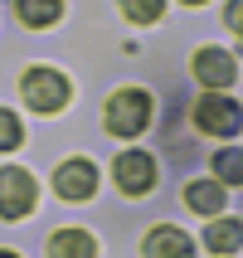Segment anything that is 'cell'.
<instances>
[{"mask_svg":"<svg viewBox=\"0 0 243 258\" xmlns=\"http://www.w3.org/2000/svg\"><path fill=\"white\" fill-rule=\"evenodd\" d=\"M204 248H214V253L229 258L233 248H243V219H214L209 229H204Z\"/></svg>","mask_w":243,"mask_h":258,"instance_id":"11","label":"cell"},{"mask_svg":"<svg viewBox=\"0 0 243 258\" xmlns=\"http://www.w3.org/2000/svg\"><path fill=\"white\" fill-rule=\"evenodd\" d=\"M34 195H39V185L29 171H15V166L0 171V219H25L34 210Z\"/></svg>","mask_w":243,"mask_h":258,"instance_id":"4","label":"cell"},{"mask_svg":"<svg viewBox=\"0 0 243 258\" xmlns=\"http://www.w3.org/2000/svg\"><path fill=\"white\" fill-rule=\"evenodd\" d=\"M117 5H122V15L136 20V25H151V20L166 15V0H117Z\"/></svg>","mask_w":243,"mask_h":258,"instance_id":"13","label":"cell"},{"mask_svg":"<svg viewBox=\"0 0 243 258\" xmlns=\"http://www.w3.org/2000/svg\"><path fill=\"white\" fill-rule=\"evenodd\" d=\"M195 127H200L204 137H233V132L243 127V107L233 98H224V93H204V98L195 102Z\"/></svg>","mask_w":243,"mask_h":258,"instance_id":"3","label":"cell"},{"mask_svg":"<svg viewBox=\"0 0 243 258\" xmlns=\"http://www.w3.org/2000/svg\"><path fill=\"white\" fill-rule=\"evenodd\" d=\"M214 171L224 185H243V151H219L214 156Z\"/></svg>","mask_w":243,"mask_h":258,"instance_id":"14","label":"cell"},{"mask_svg":"<svg viewBox=\"0 0 243 258\" xmlns=\"http://www.w3.org/2000/svg\"><path fill=\"white\" fill-rule=\"evenodd\" d=\"M54 190H58V200H88V195L98 190V171H93V161L68 156L54 171Z\"/></svg>","mask_w":243,"mask_h":258,"instance_id":"5","label":"cell"},{"mask_svg":"<svg viewBox=\"0 0 243 258\" xmlns=\"http://www.w3.org/2000/svg\"><path fill=\"white\" fill-rule=\"evenodd\" d=\"M224 20H229V29L243 39V0H229V10H224Z\"/></svg>","mask_w":243,"mask_h":258,"instance_id":"16","label":"cell"},{"mask_svg":"<svg viewBox=\"0 0 243 258\" xmlns=\"http://www.w3.org/2000/svg\"><path fill=\"white\" fill-rule=\"evenodd\" d=\"M117 185H122V195H146L156 185V161L146 151H122L117 156Z\"/></svg>","mask_w":243,"mask_h":258,"instance_id":"6","label":"cell"},{"mask_svg":"<svg viewBox=\"0 0 243 258\" xmlns=\"http://www.w3.org/2000/svg\"><path fill=\"white\" fill-rule=\"evenodd\" d=\"M20 93H25V102L34 112H63L68 107V78L54 69H29L20 78Z\"/></svg>","mask_w":243,"mask_h":258,"instance_id":"2","label":"cell"},{"mask_svg":"<svg viewBox=\"0 0 243 258\" xmlns=\"http://www.w3.org/2000/svg\"><path fill=\"white\" fill-rule=\"evenodd\" d=\"M0 258H15V253H5V248H0Z\"/></svg>","mask_w":243,"mask_h":258,"instance_id":"18","label":"cell"},{"mask_svg":"<svg viewBox=\"0 0 243 258\" xmlns=\"http://www.w3.org/2000/svg\"><path fill=\"white\" fill-rule=\"evenodd\" d=\"M185 5H204V0H185Z\"/></svg>","mask_w":243,"mask_h":258,"instance_id":"17","label":"cell"},{"mask_svg":"<svg viewBox=\"0 0 243 258\" xmlns=\"http://www.w3.org/2000/svg\"><path fill=\"white\" fill-rule=\"evenodd\" d=\"M102 122H107V132L112 137H141L146 122H151V98H146L141 88H122V93H112L107 98V112H102Z\"/></svg>","mask_w":243,"mask_h":258,"instance_id":"1","label":"cell"},{"mask_svg":"<svg viewBox=\"0 0 243 258\" xmlns=\"http://www.w3.org/2000/svg\"><path fill=\"white\" fill-rule=\"evenodd\" d=\"M141 253L146 258H195V244H190L185 229H175V224H156V229L146 234Z\"/></svg>","mask_w":243,"mask_h":258,"instance_id":"8","label":"cell"},{"mask_svg":"<svg viewBox=\"0 0 243 258\" xmlns=\"http://www.w3.org/2000/svg\"><path fill=\"white\" fill-rule=\"evenodd\" d=\"M195 78L219 93V88H229L233 78H238V63H233L229 49H200V54H195Z\"/></svg>","mask_w":243,"mask_h":258,"instance_id":"7","label":"cell"},{"mask_svg":"<svg viewBox=\"0 0 243 258\" xmlns=\"http://www.w3.org/2000/svg\"><path fill=\"white\" fill-rule=\"evenodd\" d=\"M58 15H63V0H20V20H25L29 29L54 25Z\"/></svg>","mask_w":243,"mask_h":258,"instance_id":"12","label":"cell"},{"mask_svg":"<svg viewBox=\"0 0 243 258\" xmlns=\"http://www.w3.org/2000/svg\"><path fill=\"white\" fill-rule=\"evenodd\" d=\"M49 258H98V244L83 229H58L49 239Z\"/></svg>","mask_w":243,"mask_h":258,"instance_id":"10","label":"cell"},{"mask_svg":"<svg viewBox=\"0 0 243 258\" xmlns=\"http://www.w3.org/2000/svg\"><path fill=\"white\" fill-rule=\"evenodd\" d=\"M185 205L200 219H214L219 210H224V185H219V180H190L185 185Z\"/></svg>","mask_w":243,"mask_h":258,"instance_id":"9","label":"cell"},{"mask_svg":"<svg viewBox=\"0 0 243 258\" xmlns=\"http://www.w3.org/2000/svg\"><path fill=\"white\" fill-rule=\"evenodd\" d=\"M25 142V127H20V117L10 107H0V151H15V146Z\"/></svg>","mask_w":243,"mask_h":258,"instance_id":"15","label":"cell"}]
</instances>
